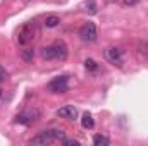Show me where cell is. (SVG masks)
Listing matches in <instances>:
<instances>
[{
	"mask_svg": "<svg viewBox=\"0 0 148 146\" xmlns=\"http://www.w3.org/2000/svg\"><path fill=\"white\" fill-rule=\"evenodd\" d=\"M67 45L64 41H53L48 46H43L40 55L43 60H66L67 59Z\"/></svg>",
	"mask_w": 148,
	"mask_h": 146,
	"instance_id": "obj_1",
	"label": "cell"
},
{
	"mask_svg": "<svg viewBox=\"0 0 148 146\" xmlns=\"http://www.w3.org/2000/svg\"><path fill=\"white\" fill-rule=\"evenodd\" d=\"M64 138H66V132L62 129H48V131L38 132V136H35L29 143L31 145H48L53 141H62Z\"/></svg>",
	"mask_w": 148,
	"mask_h": 146,
	"instance_id": "obj_2",
	"label": "cell"
},
{
	"mask_svg": "<svg viewBox=\"0 0 148 146\" xmlns=\"http://www.w3.org/2000/svg\"><path fill=\"white\" fill-rule=\"evenodd\" d=\"M38 35V29H36V24L31 21V23H26L24 26H21V29L17 31V41L19 45H28L31 43Z\"/></svg>",
	"mask_w": 148,
	"mask_h": 146,
	"instance_id": "obj_3",
	"label": "cell"
},
{
	"mask_svg": "<svg viewBox=\"0 0 148 146\" xmlns=\"http://www.w3.org/2000/svg\"><path fill=\"white\" fill-rule=\"evenodd\" d=\"M69 77L67 76H57L53 77L48 84H47V89L50 93H66L69 89Z\"/></svg>",
	"mask_w": 148,
	"mask_h": 146,
	"instance_id": "obj_4",
	"label": "cell"
},
{
	"mask_svg": "<svg viewBox=\"0 0 148 146\" xmlns=\"http://www.w3.org/2000/svg\"><path fill=\"white\" fill-rule=\"evenodd\" d=\"M79 36L83 41H95L98 36V31H97V26L95 23H84L81 28H79Z\"/></svg>",
	"mask_w": 148,
	"mask_h": 146,
	"instance_id": "obj_5",
	"label": "cell"
},
{
	"mask_svg": "<svg viewBox=\"0 0 148 146\" xmlns=\"http://www.w3.org/2000/svg\"><path fill=\"white\" fill-rule=\"evenodd\" d=\"M105 59H107L110 64L117 65V67H121V65H122V62H124V52H122L121 48L110 46V48H107V50H105Z\"/></svg>",
	"mask_w": 148,
	"mask_h": 146,
	"instance_id": "obj_6",
	"label": "cell"
},
{
	"mask_svg": "<svg viewBox=\"0 0 148 146\" xmlns=\"http://www.w3.org/2000/svg\"><path fill=\"white\" fill-rule=\"evenodd\" d=\"M38 117H40V112L38 110H26V112H23V113H19L16 117V122L17 124H23V126H29V124H33L36 120Z\"/></svg>",
	"mask_w": 148,
	"mask_h": 146,
	"instance_id": "obj_7",
	"label": "cell"
},
{
	"mask_svg": "<svg viewBox=\"0 0 148 146\" xmlns=\"http://www.w3.org/2000/svg\"><path fill=\"white\" fill-rule=\"evenodd\" d=\"M57 115L62 119H67V120H74V119H77V110L73 105H66V107L57 110Z\"/></svg>",
	"mask_w": 148,
	"mask_h": 146,
	"instance_id": "obj_8",
	"label": "cell"
},
{
	"mask_svg": "<svg viewBox=\"0 0 148 146\" xmlns=\"http://www.w3.org/2000/svg\"><path fill=\"white\" fill-rule=\"evenodd\" d=\"M59 24H60V17H59V16L50 14V16L45 17V26H47V28H57Z\"/></svg>",
	"mask_w": 148,
	"mask_h": 146,
	"instance_id": "obj_9",
	"label": "cell"
},
{
	"mask_svg": "<svg viewBox=\"0 0 148 146\" xmlns=\"http://www.w3.org/2000/svg\"><path fill=\"white\" fill-rule=\"evenodd\" d=\"M93 145L95 146H109L110 145V139L107 136H102V134H97L93 138Z\"/></svg>",
	"mask_w": 148,
	"mask_h": 146,
	"instance_id": "obj_10",
	"label": "cell"
},
{
	"mask_svg": "<svg viewBox=\"0 0 148 146\" xmlns=\"http://www.w3.org/2000/svg\"><path fill=\"white\" fill-rule=\"evenodd\" d=\"M81 124H83V127H84V129H91V127L95 126V120H93L91 113H84V115H83V119H81Z\"/></svg>",
	"mask_w": 148,
	"mask_h": 146,
	"instance_id": "obj_11",
	"label": "cell"
},
{
	"mask_svg": "<svg viewBox=\"0 0 148 146\" xmlns=\"http://www.w3.org/2000/svg\"><path fill=\"white\" fill-rule=\"evenodd\" d=\"M21 55H23V59H24L26 62H31V60H33V57H35V52H33L31 48H26V50H23V53H21Z\"/></svg>",
	"mask_w": 148,
	"mask_h": 146,
	"instance_id": "obj_12",
	"label": "cell"
},
{
	"mask_svg": "<svg viewBox=\"0 0 148 146\" xmlns=\"http://www.w3.org/2000/svg\"><path fill=\"white\" fill-rule=\"evenodd\" d=\"M84 67H86L88 71H91V72H95V71H98V64H97L95 60H91V59H88V60L84 62Z\"/></svg>",
	"mask_w": 148,
	"mask_h": 146,
	"instance_id": "obj_13",
	"label": "cell"
},
{
	"mask_svg": "<svg viewBox=\"0 0 148 146\" xmlns=\"http://www.w3.org/2000/svg\"><path fill=\"white\" fill-rule=\"evenodd\" d=\"M138 52H140V55H141V57H145V59H148V41H145V43H141V45L138 46Z\"/></svg>",
	"mask_w": 148,
	"mask_h": 146,
	"instance_id": "obj_14",
	"label": "cell"
},
{
	"mask_svg": "<svg viewBox=\"0 0 148 146\" xmlns=\"http://www.w3.org/2000/svg\"><path fill=\"white\" fill-rule=\"evenodd\" d=\"M5 77H7V71H5V69H3V67L0 65V84H2L3 81H5Z\"/></svg>",
	"mask_w": 148,
	"mask_h": 146,
	"instance_id": "obj_15",
	"label": "cell"
},
{
	"mask_svg": "<svg viewBox=\"0 0 148 146\" xmlns=\"http://www.w3.org/2000/svg\"><path fill=\"white\" fill-rule=\"evenodd\" d=\"M62 143H64V145H77V141H76V139H67V138H64V139H62Z\"/></svg>",
	"mask_w": 148,
	"mask_h": 146,
	"instance_id": "obj_16",
	"label": "cell"
},
{
	"mask_svg": "<svg viewBox=\"0 0 148 146\" xmlns=\"http://www.w3.org/2000/svg\"><path fill=\"white\" fill-rule=\"evenodd\" d=\"M138 2H140V0H124V3H126V5H136Z\"/></svg>",
	"mask_w": 148,
	"mask_h": 146,
	"instance_id": "obj_17",
	"label": "cell"
},
{
	"mask_svg": "<svg viewBox=\"0 0 148 146\" xmlns=\"http://www.w3.org/2000/svg\"><path fill=\"white\" fill-rule=\"evenodd\" d=\"M0 98H2V91H0Z\"/></svg>",
	"mask_w": 148,
	"mask_h": 146,
	"instance_id": "obj_18",
	"label": "cell"
}]
</instances>
